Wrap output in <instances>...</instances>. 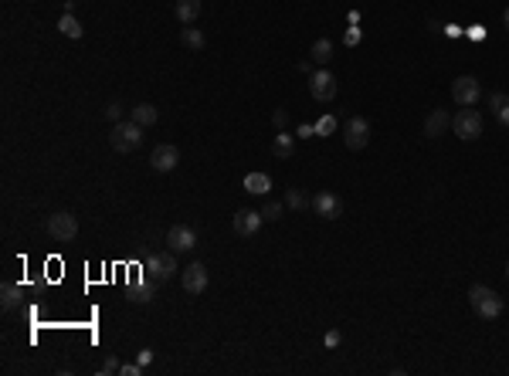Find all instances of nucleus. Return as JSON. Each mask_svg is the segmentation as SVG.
<instances>
[{
    "label": "nucleus",
    "mask_w": 509,
    "mask_h": 376,
    "mask_svg": "<svg viewBox=\"0 0 509 376\" xmlns=\"http://www.w3.org/2000/svg\"><path fill=\"white\" fill-rule=\"evenodd\" d=\"M451 129H455L458 139L472 143V139L482 136V115L475 112V109H462V112H455V119H451Z\"/></svg>",
    "instance_id": "423d86ee"
},
{
    "label": "nucleus",
    "mask_w": 509,
    "mask_h": 376,
    "mask_svg": "<svg viewBox=\"0 0 509 376\" xmlns=\"http://www.w3.org/2000/svg\"><path fill=\"white\" fill-rule=\"evenodd\" d=\"M102 376H112V373H119V359L116 356H109L105 363H102V370H98Z\"/></svg>",
    "instance_id": "cd10ccee"
},
{
    "label": "nucleus",
    "mask_w": 509,
    "mask_h": 376,
    "mask_svg": "<svg viewBox=\"0 0 509 376\" xmlns=\"http://www.w3.org/2000/svg\"><path fill=\"white\" fill-rule=\"evenodd\" d=\"M20 299H24V292H20V285L14 282H4V288H0V305H4V312H14L20 305Z\"/></svg>",
    "instance_id": "f3484780"
},
{
    "label": "nucleus",
    "mask_w": 509,
    "mask_h": 376,
    "mask_svg": "<svg viewBox=\"0 0 509 376\" xmlns=\"http://www.w3.org/2000/svg\"><path fill=\"white\" fill-rule=\"evenodd\" d=\"M129 119H133V122H139V126L146 129V126H157L160 109H157V105H150V102H139V105H133V109H129Z\"/></svg>",
    "instance_id": "2eb2a0df"
},
{
    "label": "nucleus",
    "mask_w": 509,
    "mask_h": 376,
    "mask_svg": "<svg viewBox=\"0 0 509 376\" xmlns=\"http://www.w3.org/2000/svg\"><path fill=\"white\" fill-rule=\"evenodd\" d=\"M489 109H492V115L499 119V126H509V95L492 92L489 95Z\"/></svg>",
    "instance_id": "412c9836"
},
{
    "label": "nucleus",
    "mask_w": 509,
    "mask_h": 376,
    "mask_svg": "<svg viewBox=\"0 0 509 376\" xmlns=\"http://www.w3.org/2000/svg\"><path fill=\"white\" fill-rule=\"evenodd\" d=\"M200 11H204L200 0H176V7H174V14H176L180 24H194V20L200 18Z\"/></svg>",
    "instance_id": "dca6fc26"
},
{
    "label": "nucleus",
    "mask_w": 509,
    "mask_h": 376,
    "mask_svg": "<svg viewBox=\"0 0 509 376\" xmlns=\"http://www.w3.org/2000/svg\"><path fill=\"white\" fill-rule=\"evenodd\" d=\"M313 129H316V136H330V132H336V119L333 115H323Z\"/></svg>",
    "instance_id": "a878e982"
},
{
    "label": "nucleus",
    "mask_w": 509,
    "mask_h": 376,
    "mask_svg": "<svg viewBox=\"0 0 509 376\" xmlns=\"http://www.w3.org/2000/svg\"><path fill=\"white\" fill-rule=\"evenodd\" d=\"M167 245H170V251H194L197 247V234H194V227H187V224H174L170 231H167Z\"/></svg>",
    "instance_id": "9b49d317"
},
{
    "label": "nucleus",
    "mask_w": 509,
    "mask_h": 376,
    "mask_svg": "<svg viewBox=\"0 0 509 376\" xmlns=\"http://www.w3.org/2000/svg\"><path fill=\"white\" fill-rule=\"evenodd\" d=\"M343 143H347V150H363L371 143V122L363 115H350L343 126Z\"/></svg>",
    "instance_id": "0eeeda50"
},
{
    "label": "nucleus",
    "mask_w": 509,
    "mask_h": 376,
    "mask_svg": "<svg viewBox=\"0 0 509 376\" xmlns=\"http://www.w3.org/2000/svg\"><path fill=\"white\" fill-rule=\"evenodd\" d=\"M309 58H313V65H330V58H333V41L330 38H319L313 41V48H309Z\"/></svg>",
    "instance_id": "6ab92c4d"
},
{
    "label": "nucleus",
    "mask_w": 509,
    "mask_h": 376,
    "mask_svg": "<svg viewBox=\"0 0 509 376\" xmlns=\"http://www.w3.org/2000/svg\"><path fill=\"white\" fill-rule=\"evenodd\" d=\"M245 190H248V193H254V197H265V193L272 190L269 173H248V176H245Z\"/></svg>",
    "instance_id": "aec40b11"
},
{
    "label": "nucleus",
    "mask_w": 509,
    "mask_h": 376,
    "mask_svg": "<svg viewBox=\"0 0 509 376\" xmlns=\"http://www.w3.org/2000/svg\"><path fill=\"white\" fill-rule=\"evenodd\" d=\"M503 24H506V27H509V7H506V11H503Z\"/></svg>",
    "instance_id": "72a5a7b5"
},
{
    "label": "nucleus",
    "mask_w": 509,
    "mask_h": 376,
    "mask_svg": "<svg viewBox=\"0 0 509 376\" xmlns=\"http://www.w3.org/2000/svg\"><path fill=\"white\" fill-rule=\"evenodd\" d=\"M262 217H265V221H278V217H282V204L269 200V204H265V210H262Z\"/></svg>",
    "instance_id": "bb28decb"
},
{
    "label": "nucleus",
    "mask_w": 509,
    "mask_h": 376,
    "mask_svg": "<svg viewBox=\"0 0 509 376\" xmlns=\"http://www.w3.org/2000/svg\"><path fill=\"white\" fill-rule=\"evenodd\" d=\"M445 129H451V115L445 109H434V112L425 119V136L428 139H438V136H445Z\"/></svg>",
    "instance_id": "4468645a"
},
{
    "label": "nucleus",
    "mask_w": 509,
    "mask_h": 376,
    "mask_svg": "<svg viewBox=\"0 0 509 376\" xmlns=\"http://www.w3.org/2000/svg\"><path fill=\"white\" fill-rule=\"evenodd\" d=\"M469 305L479 319H499V316H503V299H499L492 288H486V285H472Z\"/></svg>",
    "instance_id": "f03ea898"
},
{
    "label": "nucleus",
    "mask_w": 509,
    "mask_h": 376,
    "mask_svg": "<svg viewBox=\"0 0 509 376\" xmlns=\"http://www.w3.org/2000/svg\"><path fill=\"white\" fill-rule=\"evenodd\" d=\"M119 373H122V376H139V373H143V366H139V363H122V366H119Z\"/></svg>",
    "instance_id": "c756f323"
},
{
    "label": "nucleus",
    "mask_w": 509,
    "mask_h": 376,
    "mask_svg": "<svg viewBox=\"0 0 509 376\" xmlns=\"http://www.w3.org/2000/svg\"><path fill=\"white\" fill-rule=\"evenodd\" d=\"M506 278H509V264H506Z\"/></svg>",
    "instance_id": "f704fd0d"
},
{
    "label": "nucleus",
    "mask_w": 509,
    "mask_h": 376,
    "mask_svg": "<svg viewBox=\"0 0 509 376\" xmlns=\"http://www.w3.org/2000/svg\"><path fill=\"white\" fill-rule=\"evenodd\" d=\"M285 204H289L292 210H306L309 204H313V200H309L302 190H289V193H285Z\"/></svg>",
    "instance_id": "b1692460"
},
{
    "label": "nucleus",
    "mask_w": 509,
    "mask_h": 376,
    "mask_svg": "<svg viewBox=\"0 0 509 376\" xmlns=\"http://www.w3.org/2000/svg\"><path fill=\"white\" fill-rule=\"evenodd\" d=\"M109 143H112L116 153L139 150V146H143V126L133 122V119H119V122H112V129H109Z\"/></svg>",
    "instance_id": "f257e3e1"
},
{
    "label": "nucleus",
    "mask_w": 509,
    "mask_h": 376,
    "mask_svg": "<svg viewBox=\"0 0 509 376\" xmlns=\"http://www.w3.org/2000/svg\"><path fill=\"white\" fill-rule=\"evenodd\" d=\"M180 275H183V292H187V295H204V288H207V268H204V264L191 261Z\"/></svg>",
    "instance_id": "9d476101"
},
{
    "label": "nucleus",
    "mask_w": 509,
    "mask_h": 376,
    "mask_svg": "<svg viewBox=\"0 0 509 376\" xmlns=\"http://www.w3.org/2000/svg\"><path fill=\"white\" fill-rule=\"evenodd\" d=\"M451 98H455L462 109H472V105H479V102H482V85H479V78L458 75L455 82H451Z\"/></svg>",
    "instance_id": "39448f33"
},
{
    "label": "nucleus",
    "mask_w": 509,
    "mask_h": 376,
    "mask_svg": "<svg viewBox=\"0 0 509 376\" xmlns=\"http://www.w3.org/2000/svg\"><path fill=\"white\" fill-rule=\"evenodd\" d=\"M469 38H472V41H479V38H486V31H482V27H472V31H469Z\"/></svg>",
    "instance_id": "2f4dec72"
},
{
    "label": "nucleus",
    "mask_w": 509,
    "mask_h": 376,
    "mask_svg": "<svg viewBox=\"0 0 509 376\" xmlns=\"http://www.w3.org/2000/svg\"><path fill=\"white\" fill-rule=\"evenodd\" d=\"M295 153V139H292V132H278L272 139V156L275 160H289Z\"/></svg>",
    "instance_id": "a211bd4d"
},
{
    "label": "nucleus",
    "mask_w": 509,
    "mask_h": 376,
    "mask_svg": "<svg viewBox=\"0 0 509 376\" xmlns=\"http://www.w3.org/2000/svg\"><path fill=\"white\" fill-rule=\"evenodd\" d=\"M136 363H139V366H150V363H153V349H139Z\"/></svg>",
    "instance_id": "7c9ffc66"
},
{
    "label": "nucleus",
    "mask_w": 509,
    "mask_h": 376,
    "mask_svg": "<svg viewBox=\"0 0 509 376\" xmlns=\"http://www.w3.org/2000/svg\"><path fill=\"white\" fill-rule=\"evenodd\" d=\"M262 214L258 210H238L235 214V221H231V227H235V234L238 238H254L258 234V227H262Z\"/></svg>",
    "instance_id": "ddd939ff"
},
{
    "label": "nucleus",
    "mask_w": 509,
    "mask_h": 376,
    "mask_svg": "<svg viewBox=\"0 0 509 376\" xmlns=\"http://www.w3.org/2000/svg\"><path fill=\"white\" fill-rule=\"evenodd\" d=\"M309 207L316 210V217H323V221H336V217L343 214V200H340L336 193H316Z\"/></svg>",
    "instance_id": "f8f14e48"
},
{
    "label": "nucleus",
    "mask_w": 509,
    "mask_h": 376,
    "mask_svg": "<svg viewBox=\"0 0 509 376\" xmlns=\"http://www.w3.org/2000/svg\"><path fill=\"white\" fill-rule=\"evenodd\" d=\"M309 95H313L316 102H333L336 98V75L333 72H326V68H319L309 75Z\"/></svg>",
    "instance_id": "6e6552de"
},
{
    "label": "nucleus",
    "mask_w": 509,
    "mask_h": 376,
    "mask_svg": "<svg viewBox=\"0 0 509 376\" xmlns=\"http://www.w3.org/2000/svg\"><path fill=\"white\" fill-rule=\"evenodd\" d=\"M44 231H48V238H51V241L68 245V241H75V234H79V221H75V214L58 210V214H51V217L44 221Z\"/></svg>",
    "instance_id": "7ed1b4c3"
},
{
    "label": "nucleus",
    "mask_w": 509,
    "mask_h": 376,
    "mask_svg": "<svg viewBox=\"0 0 509 376\" xmlns=\"http://www.w3.org/2000/svg\"><path fill=\"white\" fill-rule=\"evenodd\" d=\"M326 346H340V332H330V336H326Z\"/></svg>",
    "instance_id": "473e14b6"
},
{
    "label": "nucleus",
    "mask_w": 509,
    "mask_h": 376,
    "mask_svg": "<svg viewBox=\"0 0 509 376\" xmlns=\"http://www.w3.org/2000/svg\"><path fill=\"white\" fill-rule=\"evenodd\" d=\"M58 31L65 34V38L79 41V38H82V24H79V18H75V14H61V18H58Z\"/></svg>",
    "instance_id": "5701e85b"
},
{
    "label": "nucleus",
    "mask_w": 509,
    "mask_h": 376,
    "mask_svg": "<svg viewBox=\"0 0 509 376\" xmlns=\"http://www.w3.org/2000/svg\"><path fill=\"white\" fill-rule=\"evenodd\" d=\"M153 288L150 285H129V302H150Z\"/></svg>",
    "instance_id": "393cba45"
},
{
    "label": "nucleus",
    "mask_w": 509,
    "mask_h": 376,
    "mask_svg": "<svg viewBox=\"0 0 509 376\" xmlns=\"http://www.w3.org/2000/svg\"><path fill=\"white\" fill-rule=\"evenodd\" d=\"M176 163H180V150H176L174 143H160L157 150L150 153V167L157 169V173H174Z\"/></svg>",
    "instance_id": "1a4fd4ad"
},
{
    "label": "nucleus",
    "mask_w": 509,
    "mask_h": 376,
    "mask_svg": "<svg viewBox=\"0 0 509 376\" xmlns=\"http://www.w3.org/2000/svg\"><path fill=\"white\" fill-rule=\"evenodd\" d=\"M180 41H183V48H191V51H204V48H207L204 31H197V27H183V31H180Z\"/></svg>",
    "instance_id": "4be33fe9"
},
{
    "label": "nucleus",
    "mask_w": 509,
    "mask_h": 376,
    "mask_svg": "<svg viewBox=\"0 0 509 376\" xmlns=\"http://www.w3.org/2000/svg\"><path fill=\"white\" fill-rule=\"evenodd\" d=\"M176 271H180V264H176V251H160V254H150L146 258V275H150V282H170L176 278Z\"/></svg>",
    "instance_id": "20e7f679"
},
{
    "label": "nucleus",
    "mask_w": 509,
    "mask_h": 376,
    "mask_svg": "<svg viewBox=\"0 0 509 376\" xmlns=\"http://www.w3.org/2000/svg\"><path fill=\"white\" fill-rule=\"evenodd\" d=\"M105 119L119 122V119H122V105H119V102H109V105H105Z\"/></svg>",
    "instance_id": "c85d7f7f"
}]
</instances>
